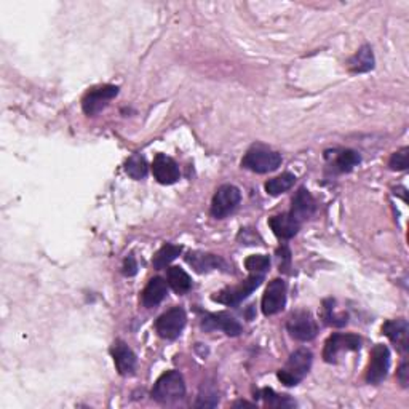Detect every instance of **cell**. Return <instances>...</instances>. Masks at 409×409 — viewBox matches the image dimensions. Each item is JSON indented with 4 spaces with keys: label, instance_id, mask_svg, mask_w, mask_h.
<instances>
[{
    "label": "cell",
    "instance_id": "obj_8",
    "mask_svg": "<svg viewBox=\"0 0 409 409\" xmlns=\"http://www.w3.org/2000/svg\"><path fill=\"white\" fill-rule=\"evenodd\" d=\"M119 94V87L115 85H101L94 87L82 99L83 112L87 115H96L107 106L109 103Z\"/></svg>",
    "mask_w": 409,
    "mask_h": 409
},
{
    "label": "cell",
    "instance_id": "obj_28",
    "mask_svg": "<svg viewBox=\"0 0 409 409\" xmlns=\"http://www.w3.org/2000/svg\"><path fill=\"white\" fill-rule=\"evenodd\" d=\"M245 267L248 269L250 274L266 275V272L269 270V267H270V259H269V256H264V254L250 256V258H246V261H245Z\"/></svg>",
    "mask_w": 409,
    "mask_h": 409
},
{
    "label": "cell",
    "instance_id": "obj_17",
    "mask_svg": "<svg viewBox=\"0 0 409 409\" xmlns=\"http://www.w3.org/2000/svg\"><path fill=\"white\" fill-rule=\"evenodd\" d=\"M269 225L274 230V234L281 240H290L295 237L301 229V223H297L290 213H283L279 216L269 219Z\"/></svg>",
    "mask_w": 409,
    "mask_h": 409
},
{
    "label": "cell",
    "instance_id": "obj_6",
    "mask_svg": "<svg viewBox=\"0 0 409 409\" xmlns=\"http://www.w3.org/2000/svg\"><path fill=\"white\" fill-rule=\"evenodd\" d=\"M240 200H242V193H240L237 187L232 184L221 186L213 197L211 214L218 219L229 216V214L238 207Z\"/></svg>",
    "mask_w": 409,
    "mask_h": 409
},
{
    "label": "cell",
    "instance_id": "obj_2",
    "mask_svg": "<svg viewBox=\"0 0 409 409\" xmlns=\"http://www.w3.org/2000/svg\"><path fill=\"white\" fill-rule=\"evenodd\" d=\"M312 361L313 355L311 350L307 349H299L295 354H291L286 365L279 371V379L281 381V384H285L288 387L297 385L299 382L308 374Z\"/></svg>",
    "mask_w": 409,
    "mask_h": 409
},
{
    "label": "cell",
    "instance_id": "obj_25",
    "mask_svg": "<svg viewBox=\"0 0 409 409\" xmlns=\"http://www.w3.org/2000/svg\"><path fill=\"white\" fill-rule=\"evenodd\" d=\"M361 162V157L356 154L355 150H350V149H345V150H340L338 155L334 157V166L338 171H350L354 170V166H356Z\"/></svg>",
    "mask_w": 409,
    "mask_h": 409
},
{
    "label": "cell",
    "instance_id": "obj_3",
    "mask_svg": "<svg viewBox=\"0 0 409 409\" xmlns=\"http://www.w3.org/2000/svg\"><path fill=\"white\" fill-rule=\"evenodd\" d=\"M281 165V155L279 152L262 148V146H253L246 152L242 166L254 173H270L275 171Z\"/></svg>",
    "mask_w": 409,
    "mask_h": 409
},
{
    "label": "cell",
    "instance_id": "obj_1",
    "mask_svg": "<svg viewBox=\"0 0 409 409\" xmlns=\"http://www.w3.org/2000/svg\"><path fill=\"white\" fill-rule=\"evenodd\" d=\"M186 397V384L181 372L166 371L159 377L152 389V398L162 405H171Z\"/></svg>",
    "mask_w": 409,
    "mask_h": 409
},
{
    "label": "cell",
    "instance_id": "obj_23",
    "mask_svg": "<svg viewBox=\"0 0 409 409\" xmlns=\"http://www.w3.org/2000/svg\"><path fill=\"white\" fill-rule=\"evenodd\" d=\"M182 253V246L180 245H164L162 248L157 251V254L152 259V264H154L155 269H164L171 261H175L177 256Z\"/></svg>",
    "mask_w": 409,
    "mask_h": 409
},
{
    "label": "cell",
    "instance_id": "obj_20",
    "mask_svg": "<svg viewBox=\"0 0 409 409\" xmlns=\"http://www.w3.org/2000/svg\"><path fill=\"white\" fill-rule=\"evenodd\" d=\"M349 67L352 72H368L374 67V55H372L371 46L365 45L356 51L354 58H350Z\"/></svg>",
    "mask_w": 409,
    "mask_h": 409
},
{
    "label": "cell",
    "instance_id": "obj_26",
    "mask_svg": "<svg viewBox=\"0 0 409 409\" xmlns=\"http://www.w3.org/2000/svg\"><path fill=\"white\" fill-rule=\"evenodd\" d=\"M259 397L266 401L267 406L270 408H295L296 401H293L288 395H279L272 389H264L261 390Z\"/></svg>",
    "mask_w": 409,
    "mask_h": 409
},
{
    "label": "cell",
    "instance_id": "obj_13",
    "mask_svg": "<svg viewBox=\"0 0 409 409\" xmlns=\"http://www.w3.org/2000/svg\"><path fill=\"white\" fill-rule=\"evenodd\" d=\"M202 328L204 331H214V329H223L227 336H238L242 333V324L232 315L225 312L219 313H209V315L203 317L202 320Z\"/></svg>",
    "mask_w": 409,
    "mask_h": 409
},
{
    "label": "cell",
    "instance_id": "obj_27",
    "mask_svg": "<svg viewBox=\"0 0 409 409\" xmlns=\"http://www.w3.org/2000/svg\"><path fill=\"white\" fill-rule=\"evenodd\" d=\"M323 320L324 323L329 324V327H344L347 323V313H338L334 312V301L333 299H327L323 302Z\"/></svg>",
    "mask_w": 409,
    "mask_h": 409
},
{
    "label": "cell",
    "instance_id": "obj_22",
    "mask_svg": "<svg viewBox=\"0 0 409 409\" xmlns=\"http://www.w3.org/2000/svg\"><path fill=\"white\" fill-rule=\"evenodd\" d=\"M296 176L293 173H283V175L274 177V180H269L266 182V191L270 195H280V193L290 191V189L295 186Z\"/></svg>",
    "mask_w": 409,
    "mask_h": 409
},
{
    "label": "cell",
    "instance_id": "obj_9",
    "mask_svg": "<svg viewBox=\"0 0 409 409\" xmlns=\"http://www.w3.org/2000/svg\"><path fill=\"white\" fill-rule=\"evenodd\" d=\"M186 320L187 317L184 308L175 307L159 317V320L155 322V329L160 338L173 340L181 334L182 329H184Z\"/></svg>",
    "mask_w": 409,
    "mask_h": 409
},
{
    "label": "cell",
    "instance_id": "obj_21",
    "mask_svg": "<svg viewBox=\"0 0 409 409\" xmlns=\"http://www.w3.org/2000/svg\"><path fill=\"white\" fill-rule=\"evenodd\" d=\"M168 283L170 286L180 295H184L192 288V280L191 277L187 275V272L181 267H170L168 269Z\"/></svg>",
    "mask_w": 409,
    "mask_h": 409
},
{
    "label": "cell",
    "instance_id": "obj_16",
    "mask_svg": "<svg viewBox=\"0 0 409 409\" xmlns=\"http://www.w3.org/2000/svg\"><path fill=\"white\" fill-rule=\"evenodd\" d=\"M382 333L389 338L393 344L397 345L401 352L408 350V322L405 318L389 320L382 327Z\"/></svg>",
    "mask_w": 409,
    "mask_h": 409
},
{
    "label": "cell",
    "instance_id": "obj_4",
    "mask_svg": "<svg viewBox=\"0 0 409 409\" xmlns=\"http://www.w3.org/2000/svg\"><path fill=\"white\" fill-rule=\"evenodd\" d=\"M262 280H264V275L262 274H250L248 279L243 283H240L238 286L225 288L221 293H218L216 296H213V301L225 304V306H237V304L248 297L261 285Z\"/></svg>",
    "mask_w": 409,
    "mask_h": 409
},
{
    "label": "cell",
    "instance_id": "obj_30",
    "mask_svg": "<svg viewBox=\"0 0 409 409\" xmlns=\"http://www.w3.org/2000/svg\"><path fill=\"white\" fill-rule=\"evenodd\" d=\"M136 272H138V264H136V259L133 254H130L127 259L123 262V275L127 277H133Z\"/></svg>",
    "mask_w": 409,
    "mask_h": 409
},
{
    "label": "cell",
    "instance_id": "obj_19",
    "mask_svg": "<svg viewBox=\"0 0 409 409\" xmlns=\"http://www.w3.org/2000/svg\"><path fill=\"white\" fill-rule=\"evenodd\" d=\"M187 262L191 264L193 269H195L198 274H203V272H209L213 269H218L219 266H223V259L218 258L214 254H207L200 253V251H195V253H191L187 256Z\"/></svg>",
    "mask_w": 409,
    "mask_h": 409
},
{
    "label": "cell",
    "instance_id": "obj_12",
    "mask_svg": "<svg viewBox=\"0 0 409 409\" xmlns=\"http://www.w3.org/2000/svg\"><path fill=\"white\" fill-rule=\"evenodd\" d=\"M152 173H154L155 180L165 186L175 184L181 176L180 166L176 165V162L165 154H159L155 157L154 165H152Z\"/></svg>",
    "mask_w": 409,
    "mask_h": 409
},
{
    "label": "cell",
    "instance_id": "obj_11",
    "mask_svg": "<svg viewBox=\"0 0 409 409\" xmlns=\"http://www.w3.org/2000/svg\"><path fill=\"white\" fill-rule=\"evenodd\" d=\"M286 306V283L281 279H275L269 283L262 297V312L270 317L281 312Z\"/></svg>",
    "mask_w": 409,
    "mask_h": 409
},
{
    "label": "cell",
    "instance_id": "obj_7",
    "mask_svg": "<svg viewBox=\"0 0 409 409\" xmlns=\"http://www.w3.org/2000/svg\"><path fill=\"white\" fill-rule=\"evenodd\" d=\"M361 347V340L355 334H340L336 333L327 340L323 350V358L327 363H336L339 354L356 352Z\"/></svg>",
    "mask_w": 409,
    "mask_h": 409
},
{
    "label": "cell",
    "instance_id": "obj_5",
    "mask_svg": "<svg viewBox=\"0 0 409 409\" xmlns=\"http://www.w3.org/2000/svg\"><path fill=\"white\" fill-rule=\"evenodd\" d=\"M286 329L291 334V338L301 340V342H307V340L315 339L318 333V324L313 320L311 312L297 311L288 318Z\"/></svg>",
    "mask_w": 409,
    "mask_h": 409
},
{
    "label": "cell",
    "instance_id": "obj_31",
    "mask_svg": "<svg viewBox=\"0 0 409 409\" xmlns=\"http://www.w3.org/2000/svg\"><path fill=\"white\" fill-rule=\"evenodd\" d=\"M398 381L401 382L403 387H408V365H406V361H403L400 369H398Z\"/></svg>",
    "mask_w": 409,
    "mask_h": 409
},
{
    "label": "cell",
    "instance_id": "obj_18",
    "mask_svg": "<svg viewBox=\"0 0 409 409\" xmlns=\"http://www.w3.org/2000/svg\"><path fill=\"white\" fill-rule=\"evenodd\" d=\"M168 295V285L164 279H160V277H155V279H152L148 286L144 288L143 291V304L146 307H155L159 306V304L164 301Z\"/></svg>",
    "mask_w": 409,
    "mask_h": 409
},
{
    "label": "cell",
    "instance_id": "obj_32",
    "mask_svg": "<svg viewBox=\"0 0 409 409\" xmlns=\"http://www.w3.org/2000/svg\"><path fill=\"white\" fill-rule=\"evenodd\" d=\"M234 406L235 408H238V406H251V408H253L254 405H253V403H248V401H237Z\"/></svg>",
    "mask_w": 409,
    "mask_h": 409
},
{
    "label": "cell",
    "instance_id": "obj_15",
    "mask_svg": "<svg viewBox=\"0 0 409 409\" xmlns=\"http://www.w3.org/2000/svg\"><path fill=\"white\" fill-rule=\"evenodd\" d=\"M112 356L115 361V368L122 376H128L136 368V355L133 354L127 344L117 340L112 347Z\"/></svg>",
    "mask_w": 409,
    "mask_h": 409
},
{
    "label": "cell",
    "instance_id": "obj_29",
    "mask_svg": "<svg viewBox=\"0 0 409 409\" xmlns=\"http://www.w3.org/2000/svg\"><path fill=\"white\" fill-rule=\"evenodd\" d=\"M409 149L408 148H403L395 154L392 155V159L389 162V166L392 168L393 171H403L406 170L408 165H409Z\"/></svg>",
    "mask_w": 409,
    "mask_h": 409
},
{
    "label": "cell",
    "instance_id": "obj_10",
    "mask_svg": "<svg viewBox=\"0 0 409 409\" xmlns=\"http://www.w3.org/2000/svg\"><path fill=\"white\" fill-rule=\"evenodd\" d=\"M390 366V352L385 345L377 344L371 352V361L366 371V382L368 384H381L387 377Z\"/></svg>",
    "mask_w": 409,
    "mask_h": 409
},
{
    "label": "cell",
    "instance_id": "obj_24",
    "mask_svg": "<svg viewBox=\"0 0 409 409\" xmlns=\"http://www.w3.org/2000/svg\"><path fill=\"white\" fill-rule=\"evenodd\" d=\"M125 171H127L128 176L133 177V180L139 181V180H144V177L148 176L149 165L143 155L134 154V155H131L130 159L127 160V164H125Z\"/></svg>",
    "mask_w": 409,
    "mask_h": 409
},
{
    "label": "cell",
    "instance_id": "obj_14",
    "mask_svg": "<svg viewBox=\"0 0 409 409\" xmlns=\"http://www.w3.org/2000/svg\"><path fill=\"white\" fill-rule=\"evenodd\" d=\"M315 208H317V203L311 195V192L302 187L299 189L295 198H293L290 214L296 219L297 223L302 224V221H306V219H308L313 213H315Z\"/></svg>",
    "mask_w": 409,
    "mask_h": 409
}]
</instances>
